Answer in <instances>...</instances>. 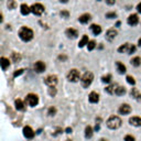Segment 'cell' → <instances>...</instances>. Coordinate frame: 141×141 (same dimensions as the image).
Returning a JSON list of instances; mask_svg holds the SVG:
<instances>
[{"instance_id": "cell-28", "label": "cell", "mask_w": 141, "mask_h": 141, "mask_svg": "<svg viewBox=\"0 0 141 141\" xmlns=\"http://www.w3.org/2000/svg\"><path fill=\"white\" fill-rule=\"evenodd\" d=\"M124 94H126V88L123 87V86H119L116 90V95L117 96H123Z\"/></svg>"}, {"instance_id": "cell-26", "label": "cell", "mask_w": 141, "mask_h": 141, "mask_svg": "<svg viewBox=\"0 0 141 141\" xmlns=\"http://www.w3.org/2000/svg\"><path fill=\"white\" fill-rule=\"evenodd\" d=\"M85 137L86 138H91L93 137V128L90 126H87L85 128Z\"/></svg>"}, {"instance_id": "cell-5", "label": "cell", "mask_w": 141, "mask_h": 141, "mask_svg": "<svg viewBox=\"0 0 141 141\" xmlns=\"http://www.w3.org/2000/svg\"><path fill=\"white\" fill-rule=\"evenodd\" d=\"M25 103L29 106H31V107H34V106H36L37 103H39V97H37L35 94H29V95L27 96V98H25Z\"/></svg>"}, {"instance_id": "cell-36", "label": "cell", "mask_w": 141, "mask_h": 141, "mask_svg": "<svg viewBox=\"0 0 141 141\" xmlns=\"http://www.w3.org/2000/svg\"><path fill=\"white\" fill-rule=\"evenodd\" d=\"M49 94H50L51 96H55L56 95V88L50 87V88H49Z\"/></svg>"}, {"instance_id": "cell-14", "label": "cell", "mask_w": 141, "mask_h": 141, "mask_svg": "<svg viewBox=\"0 0 141 141\" xmlns=\"http://www.w3.org/2000/svg\"><path fill=\"white\" fill-rule=\"evenodd\" d=\"M119 86L117 85V84H111V85L107 86V87L105 88V90L107 91L108 94H110V95H114V94H116V90H117V88Z\"/></svg>"}, {"instance_id": "cell-2", "label": "cell", "mask_w": 141, "mask_h": 141, "mask_svg": "<svg viewBox=\"0 0 141 141\" xmlns=\"http://www.w3.org/2000/svg\"><path fill=\"white\" fill-rule=\"evenodd\" d=\"M121 126V119L118 116H111L107 120V127L109 129H118Z\"/></svg>"}, {"instance_id": "cell-19", "label": "cell", "mask_w": 141, "mask_h": 141, "mask_svg": "<svg viewBox=\"0 0 141 141\" xmlns=\"http://www.w3.org/2000/svg\"><path fill=\"white\" fill-rule=\"evenodd\" d=\"M130 44L129 43H124L123 45L120 46V48L118 49V52L119 53H129V50H130Z\"/></svg>"}, {"instance_id": "cell-12", "label": "cell", "mask_w": 141, "mask_h": 141, "mask_svg": "<svg viewBox=\"0 0 141 141\" xmlns=\"http://www.w3.org/2000/svg\"><path fill=\"white\" fill-rule=\"evenodd\" d=\"M138 22H139V18H138L137 15L129 16V18H128V24H130V25H132V27H133V25H137Z\"/></svg>"}, {"instance_id": "cell-23", "label": "cell", "mask_w": 141, "mask_h": 141, "mask_svg": "<svg viewBox=\"0 0 141 141\" xmlns=\"http://www.w3.org/2000/svg\"><path fill=\"white\" fill-rule=\"evenodd\" d=\"M15 105H16V108H17L18 110H24V104H23V102L21 99H17V100H16Z\"/></svg>"}, {"instance_id": "cell-4", "label": "cell", "mask_w": 141, "mask_h": 141, "mask_svg": "<svg viewBox=\"0 0 141 141\" xmlns=\"http://www.w3.org/2000/svg\"><path fill=\"white\" fill-rule=\"evenodd\" d=\"M67 79L70 82H73V83H76L81 79V75H79V72L77 70H70L67 74Z\"/></svg>"}, {"instance_id": "cell-8", "label": "cell", "mask_w": 141, "mask_h": 141, "mask_svg": "<svg viewBox=\"0 0 141 141\" xmlns=\"http://www.w3.org/2000/svg\"><path fill=\"white\" fill-rule=\"evenodd\" d=\"M23 135H24V137L28 138V139H32V138L34 137V131L32 130L31 127L27 126L23 128Z\"/></svg>"}, {"instance_id": "cell-37", "label": "cell", "mask_w": 141, "mask_h": 141, "mask_svg": "<svg viewBox=\"0 0 141 141\" xmlns=\"http://www.w3.org/2000/svg\"><path fill=\"white\" fill-rule=\"evenodd\" d=\"M60 15H61V17H62V18H69V16H70V12H69V11H61V13H60Z\"/></svg>"}, {"instance_id": "cell-44", "label": "cell", "mask_w": 141, "mask_h": 141, "mask_svg": "<svg viewBox=\"0 0 141 141\" xmlns=\"http://www.w3.org/2000/svg\"><path fill=\"white\" fill-rule=\"evenodd\" d=\"M137 100H138V102H141V94H139V95H138Z\"/></svg>"}, {"instance_id": "cell-21", "label": "cell", "mask_w": 141, "mask_h": 141, "mask_svg": "<svg viewBox=\"0 0 141 141\" xmlns=\"http://www.w3.org/2000/svg\"><path fill=\"white\" fill-rule=\"evenodd\" d=\"M78 20H79V22L81 23H87L89 20H90V15H88V13H84V15H82L81 17L78 18Z\"/></svg>"}, {"instance_id": "cell-11", "label": "cell", "mask_w": 141, "mask_h": 141, "mask_svg": "<svg viewBox=\"0 0 141 141\" xmlns=\"http://www.w3.org/2000/svg\"><path fill=\"white\" fill-rule=\"evenodd\" d=\"M117 35V31L115 29H109L107 32H106V39L108 40V41H112V40L116 37Z\"/></svg>"}, {"instance_id": "cell-30", "label": "cell", "mask_w": 141, "mask_h": 141, "mask_svg": "<svg viewBox=\"0 0 141 141\" xmlns=\"http://www.w3.org/2000/svg\"><path fill=\"white\" fill-rule=\"evenodd\" d=\"M130 95H131V97H133V98H136V99H137L138 95H139V93H138L137 88H132V89H131V91H130Z\"/></svg>"}, {"instance_id": "cell-6", "label": "cell", "mask_w": 141, "mask_h": 141, "mask_svg": "<svg viewBox=\"0 0 141 141\" xmlns=\"http://www.w3.org/2000/svg\"><path fill=\"white\" fill-rule=\"evenodd\" d=\"M44 11V7L41 3H34L31 6V12L35 16H41Z\"/></svg>"}, {"instance_id": "cell-39", "label": "cell", "mask_w": 141, "mask_h": 141, "mask_svg": "<svg viewBox=\"0 0 141 141\" xmlns=\"http://www.w3.org/2000/svg\"><path fill=\"white\" fill-rule=\"evenodd\" d=\"M23 73V70H16L15 72V74H13V76L15 77H17V76H19V75H21Z\"/></svg>"}, {"instance_id": "cell-27", "label": "cell", "mask_w": 141, "mask_h": 141, "mask_svg": "<svg viewBox=\"0 0 141 141\" xmlns=\"http://www.w3.org/2000/svg\"><path fill=\"white\" fill-rule=\"evenodd\" d=\"M11 58H12V62L18 63V62H20V60H21V55L17 52H13L12 55H11Z\"/></svg>"}, {"instance_id": "cell-22", "label": "cell", "mask_w": 141, "mask_h": 141, "mask_svg": "<svg viewBox=\"0 0 141 141\" xmlns=\"http://www.w3.org/2000/svg\"><path fill=\"white\" fill-rule=\"evenodd\" d=\"M116 66H117V70H118L120 74L126 73V66H124L121 62H116Z\"/></svg>"}, {"instance_id": "cell-24", "label": "cell", "mask_w": 141, "mask_h": 141, "mask_svg": "<svg viewBox=\"0 0 141 141\" xmlns=\"http://www.w3.org/2000/svg\"><path fill=\"white\" fill-rule=\"evenodd\" d=\"M131 64L133 65V66L138 67L141 65V57H139V56H136V57H133L132 60H131Z\"/></svg>"}, {"instance_id": "cell-18", "label": "cell", "mask_w": 141, "mask_h": 141, "mask_svg": "<svg viewBox=\"0 0 141 141\" xmlns=\"http://www.w3.org/2000/svg\"><path fill=\"white\" fill-rule=\"evenodd\" d=\"M0 64H1V69L3 70H6L7 69H8L9 65H10V62H9L8 58L1 57V58H0Z\"/></svg>"}, {"instance_id": "cell-45", "label": "cell", "mask_w": 141, "mask_h": 141, "mask_svg": "<svg viewBox=\"0 0 141 141\" xmlns=\"http://www.w3.org/2000/svg\"><path fill=\"white\" fill-rule=\"evenodd\" d=\"M58 58H60V60H66V57H65V56H60Z\"/></svg>"}, {"instance_id": "cell-34", "label": "cell", "mask_w": 141, "mask_h": 141, "mask_svg": "<svg viewBox=\"0 0 141 141\" xmlns=\"http://www.w3.org/2000/svg\"><path fill=\"white\" fill-rule=\"evenodd\" d=\"M117 17V15L115 12H108V13H106V18H108V19H114V18H116Z\"/></svg>"}, {"instance_id": "cell-31", "label": "cell", "mask_w": 141, "mask_h": 141, "mask_svg": "<svg viewBox=\"0 0 141 141\" xmlns=\"http://www.w3.org/2000/svg\"><path fill=\"white\" fill-rule=\"evenodd\" d=\"M87 46H88V50H89V51H93L94 49H95V46H96L95 41H89L88 44H87Z\"/></svg>"}, {"instance_id": "cell-10", "label": "cell", "mask_w": 141, "mask_h": 141, "mask_svg": "<svg viewBox=\"0 0 141 141\" xmlns=\"http://www.w3.org/2000/svg\"><path fill=\"white\" fill-rule=\"evenodd\" d=\"M34 70H35V72H37V73H42V72H44V70H45V65H44L43 62L37 61V62H35V64H34Z\"/></svg>"}, {"instance_id": "cell-50", "label": "cell", "mask_w": 141, "mask_h": 141, "mask_svg": "<svg viewBox=\"0 0 141 141\" xmlns=\"http://www.w3.org/2000/svg\"><path fill=\"white\" fill-rule=\"evenodd\" d=\"M98 1H100V0H98Z\"/></svg>"}, {"instance_id": "cell-15", "label": "cell", "mask_w": 141, "mask_h": 141, "mask_svg": "<svg viewBox=\"0 0 141 141\" xmlns=\"http://www.w3.org/2000/svg\"><path fill=\"white\" fill-rule=\"evenodd\" d=\"M129 123L135 127H139V126H141V118L140 117H131V118L129 119Z\"/></svg>"}, {"instance_id": "cell-41", "label": "cell", "mask_w": 141, "mask_h": 141, "mask_svg": "<svg viewBox=\"0 0 141 141\" xmlns=\"http://www.w3.org/2000/svg\"><path fill=\"white\" fill-rule=\"evenodd\" d=\"M135 51H136V46H135V45H131V46H130V50H129V54L133 53Z\"/></svg>"}, {"instance_id": "cell-20", "label": "cell", "mask_w": 141, "mask_h": 141, "mask_svg": "<svg viewBox=\"0 0 141 141\" xmlns=\"http://www.w3.org/2000/svg\"><path fill=\"white\" fill-rule=\"evenodd\" d=\"M90 29L91 31H93V33L95 35H98L102 33V28H100V25H97V24H91L90 25Z\"/></svg>"}, {"instance_id": "cell-43", "label": "cell", "mask_w": 141, "mask_h": 141, "mask_svg": "<svg viewBox=\"0 0 141 141\" xmlns=\"http://www.w3.org/2000/svg\"><path fill=\"white\" fill-rule=\"evenodd\" d=\"M65 131H66V133H70L72 132V128H66V130Z\"/></svg>"}, {"instance_id": "cell-9", "label": "cell", "mask_w": 141, "mask_h": 141, "mask_svg": "<svg viewBox=\"0 0 141 141\" xmlns=\"http://www.w3.org/2000/svg\"><path fill=\"white\" fill-rule=\"evenodd\" d=\"M118 111L120 115H128V114H130V111H131V107L128 104H123L119 107Z\"/></svg>"}, {"instance_id": "cell-3", "label": "cell", "mask_w": 141, "mask_h": 141, "mask_svg": "<svg viewBox=\"0 0 141 141\" xmlns=\"http://www.w3.org/2000/svg\"><path fill=\"white\" fill-rule=\"evenodd\" d=\"M93 79H94V75H93V73H90V72H86L85 74L83 75V77L81 78L82 86H83V87H85V88H86V87H88V86L91 84Z\"/></svg>"}, {"instance_id": "cell-49", "label": "cell", "mask_w": 141, "mask_h": 141, "mask_svg": "<svg viewBox=\"0 0 141 141\" xmlns=\"http://www.w3.org/2000/svg\"><path fill=\"white\" fill-rule=\"evenodd\" d=\"M66 141H72V140H70V139H67V140H66Z\"/></svg>"}, {"instance_id": "cell-13", "label": "cell", "mask_w": 141, "mask_h": 141, "mask_svg": "<svg viewBox=\"0 0 141 141\" xmlns=\"http://www.w3.org/2000/svg\"><path fill=\"white\" fill-rule=\"evenodd\" d=\"M88 99L91 104H96V103H98V100H99V95H98L96 91H91V93L89 94Z\"/></svg>"}, {"instance_id": "cell-33", "label": "cell", "mask_w": 141, "mask_h": 141, "mask_svg": "<svg viewBox=\"0 0 141 141\" xmlns=\"http://www.w3.org/2000/svg\"><path fill=\"white\" fill-rule=\"evenodd\" d=\"M127 82H128L129 84H131V85H135L136 84V81L132 76H127Z\"/></svg>"}, {"instance_id": "cell-46", "label": "cell", "mask_w": 141, "mask_h": 141, "mask_svg": "<svg viewBox=\"0 0 141 141\" xmlns=\"http://www.w3.org/2000/svg\"><path fill=\"white\" fill-rule=\"evenodd\" d=\"M60 1H61V2H63V3H66V2L69 1V0H60Z\"/></svg>"}, {"instance_id": "cell-1", "label": "cell", "mask_w": 141, "mask_h": 141, "mask_svg": "<svg viewBox=\"0 0 141 141\" xmlns=\"http://www.w3.org/2000/svg\"><path fill=\"white\" fill-rule=\"evenodd\" d=\"M19 36H20V39L24 42L31 41V40L33 39V31H32L30 28L22 27L20 30H19Z\"/></svg>"}, {"instance_id": "cell-48", "label": "cell", "mask_w": 141, "mask_h": 141, "mask_svg": "<svg viewBox=\"0 0 141 141\" xmlns=\"http://www.w3.org/2000/svg\"><path fill=\"white\" fill-rule=\"evenodd\" d=\"M100 141H107V140H105V139H102V140H100Z\"/></svg>"}, {"instance_id": "cell-38", "label": "cell", "mask_w": 141, "mask_h": 141, "mask_svg": "<svg viewBox=\"0 0 141 141\" xmlns=\"http://www.w3.org/2000/svg\"><path fill=\"white\" fill-rule=\"evenodd\" d=\"M124 141H135V138L132 137V136H126L124 137Z\"/></svg>"}, {"instance_id": "cell-35", "label": "cell", "mask_w": 141, "mask_h": 141, "mask_svg": "<svg viewBox=\"0 0 141 141\" xmlns=\"http://www.w3.org/2000/svg\"><path fill=\"white\" fill-rule=\"evenodd\" d=\"M55 114H56V108L55 107H51L50 109H49V115H50V116H54Z\"/></svg>"}, {"instance_id": "cell-42", "label": "cell", "mask_w": 141, "mask_h": 141, "mask_svg": "<svg viewBox=\"0 0 141 141\" xmlns=\"http://www.w3.org/2000/svg\"><path fill=\"white\" fill-rule=\"evenodd\" d=\"M137 10H138V12H140V13H141V2H140V3L137 6Z\"/></svg>"}, {"instance_id": "cell-7", "label": "cell", "mask_w": 141, "mask_h": 141, "mask_svg": "<svg viewBox=\"0 0 141 141\" xmlns=\"http://www.w3.org/2000/svg\"><path fill=\"white\" fill-rule=\"evenodd\" d=\"M44 83L49 86V87H54V86L57 84V77L55 75H49L45 79H44Z\"/></svg>"}, {"instance_id": "cell-29", "label": "cell", "mask_w": 141, "mask_h": 141, "mask_svg": "<svg viewBox=\"0 0 141 141\" xmlns=\"http://www.w3.org/2000/svg\"><path fill=\"white\" fill-rule=\"evenodd\" d=\"M7 6H8L9 9H15L16 7H17V2L15 1V0H8V2H7Z\"/></svg>"}, {"instance_id": "cell-17", "label": "cell", "mask_w": 141, "mask_h": 141, "mask_svg": "<svg viewBox=\"0 0 141 141\" xmlns=\"http://www.w3.org/2000/svg\"><path fill=\"white\" fill-rule=\"evenodd\" d=\"M30 12H31V7H29L28 4H25V3L21 4V13H22L23 16L29 15Z\"/></svg>"}, {"instance_id": "cell-16", "label": "cell", "mask_w": 141, "mask_h": 141, "mask_svg": "<svg viewBox=\"0 0 141 141\" xmlns=\"http://www.w3.org/2000/svg\"><path fill=\"white\" fill-rule=\"evenodd\" d=\"M65 33H66V35L69 37H72V39H75V37H77V35H78V33H77V31L75 29H72V28H70V29H67L66 31H65Z\"/></svg>"}, {"instance_id": "cell-40", "label": "cell", "mask_w": 141, "mask_h": 141, "mask_svg": "<svg viewBox=\"0 0 141 141\" xmlns=\"http://www.w3.org/2000/svg\"><path fill=\"white\" fill-rule=\"evenodd\" d=\"M115 2H116V0H106V3L109 4V6H112Z\"/></svg>"}, {"instance_id": "cell-32", "label": "cell", "mask_w": 141, "mask_h": 141, "mask_svg": "<svg viewBox=\"0 0 141 141\" xmlns=\"http://www.w3.org/2000/svg\"><path fill=\"white\" fill-rule=\"evenodd\" d=\"M102 81L104 82V83H110V81H111V75H106V76H103Z\"/></svg>"}, {"instance_id": "cell-47", "label": "cell", "mask_w": 141, "mask_h": 141, "mask_svg": "<svg viewBox=\"0 0 141 141\" xmlns=\"http://www.w3.org/2000/svg\"><path fill=\"white\" fill-rule=\"evenodd\" d=\"M138 45L141 46V39H139V42H138Z\"/></svg>"}, {"instance_id": "cell-25", "label": "cell", "mask_w": 141, "mask_h": 141, "mask_svg": "<svg viewBox=\"0 0 141 141\" xmlns=\"http://www.w3.org/2000/svg\"><path fill=\"white\" fill-rule=\"evenodd\" d=\"M86 44H88V36H87V35H83L82 40L79 41V43H78V46H79V48H83V46L86 45Z\"/></svg>"}]
</instances>
